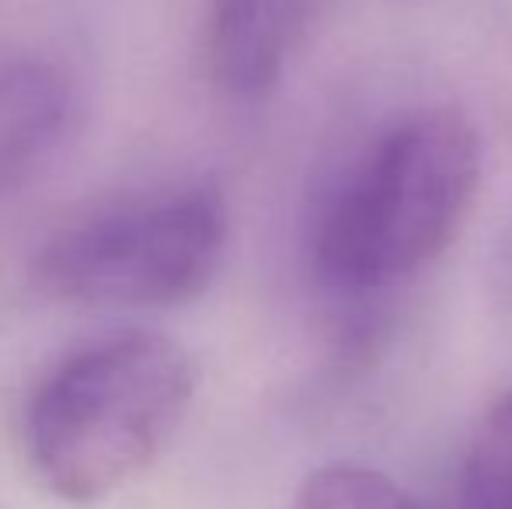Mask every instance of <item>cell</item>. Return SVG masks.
Wrapping results in <instances>:
<instances>
[{"mask_svg":"<svg viewBox=\"0 0 512 509\" xmlns=\"http://www.w3.org/2000/svg\"><path fill=\"white\" fill-rule=\"evenodd\" d=\"M196 363L175 339L122 332L60 360L25 408V457L53 496L102 503L161 457L196 398Z\"/></svg>","mask_w":512,"mask_h":509,"instance_id":"6da1fadb","label":"cell"},{"mask_svg":"<svg viewBox=\"0 0 512 509\" xmlns=\"http://www.w3.org/2000/svg\"><path fill=\"white\" fill-rule=\"evenodd\" d=\"M230 213L213 182L115 206L53 238L35 276L53 297L88 307H178L220 272Z\"/></svg>","mask_w":512,"mask_h":509,"instance_id":"3957f363","label":"cell"},{"mask_svg":"<svg viewBox=\"0 0 512 509\" xmlns=\"http://www.w3.org/2000/svg\"><path fill=\"white\" fill-rule=\"evenodd\" d=\"M481 182V140L457 109L394 123L345 171L310 238L335 293H366L429 265L460 231Z\"/></svg>","mask_w":512,"mask_h":509,"instance_id":"7a4b0ae2","label":"cell"},{"mask_svg":"<svg viewBox=\"0 0 512 509\" xmlns=\"http://www.w3.org/2000/svg\"><path fill=\"white\" fill-rule=\"evenodd\" d=\"M74 91L56 63H0V206L46 164L70 126Z\"/></svg>","mask_w":512,"mask_h":509,"instance_id":"5b68a950","label":"cell"},{"mask_svg":"<svg viewBox=\"0 0 512 509\" xmlns=\"http://www.w3.org/2000/svg\"><path fill=\"white\" fill-rule=\"evenodd\" d=\"M293 509H418L384 471L363 464H324L300 485Z\"/></svg>","mask_w":512,"mask_h":509,"instance_id":"52a82bcc","label":"cell"},{"mask_svg":"<svg viewBox=\"0 0 512 509\" xmlns=\"http://www.w3.org/2000/svg\"><path fill=\"white\" fill-rule=\"evenodd\" d=\"M314 0H209V74L237 102L265 98L297 49Z\"/></svg>","mask_w":512,"mask_h":509,"instance_id":"277c9868","label":"cell"},{"mask_svg":"<svg viewBox=\"0 0 512 509\" xmlns=\"http://www.w3.org/2000/svg\"><path fill=\"white\" fill-rule=\"evenodd\" d=\"M457 509H512V391L474 429L457 482Z\"/></svg>","mask_w":512,"mask_h":509,"instance_id":"8992f818","label":"cell"}]
</instances>
